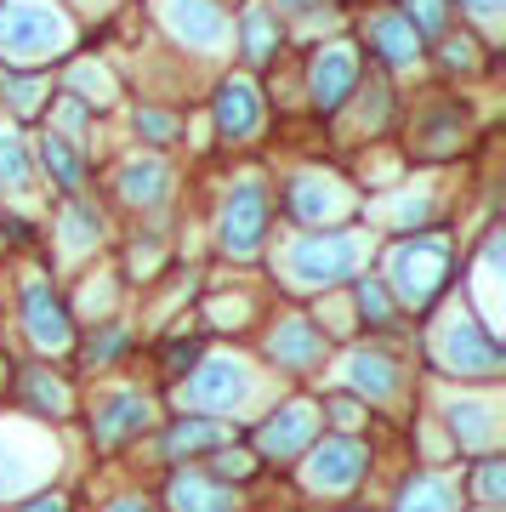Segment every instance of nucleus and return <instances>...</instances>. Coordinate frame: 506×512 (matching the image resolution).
Here are the masks:
<instances>
[{"label":"nucleus","instance_id":"nucleus-1","mask_svg":"<svg viewBox=\"0 0 506 512\" xmlns=\"http://www.w3.org/2000/svg\"><path fill=\"white\" fill-rule=\"evenodd\" d=\"M370 239L353 234V228H336V234H296L285 245V274L296 291H325V285H342V279L359 274Z\"/></svg>","mask_w":506,"mask_h":512},{"label":"nucleus","instance_id":"nucleus-2","mask_svg":"<svg viewBox=\"0 0 506 512\" xmlns=\"http://www.w3.org/2000/svg\"><path fill=\"white\" fill-rule=\"evenodd\" d=\"M450 262H455V245L444 234H410L387 256V285H393L404 308H433L444 285H450Z\"/></svg>","mask_w":506,"mask_h":512},{"label":"nucleus","instance_id":"nucleus-3","mask_svg":"<svg viewBox=\"0 0 506 512\" xmlns=\"http://www.w3.org/2000/svg\"><path fill=\"white\" fill-rule=\"evenodd\" d=\"M74 46V18L57 6H0V63H46Z\"/></svg>","mask_w":506,"mask_h":512},{"label":"nucleus","instance_id":"nucleus-4","mask_svg":"<svg viewBox=\"0 0 506 512\" xmlns=\"http://www.w3.org/2000/svg\"><path fill=\"white\" fill-rule=\"evenodd\" d=\"M433 365L450 370V376H495L501 370V342L467 308H455L450 319L433 325Z\"/></svg>","mask_w":506,"mask_h":512},{"label":"nucleus","instance_id":"nucleus-5","mask_svg":"<svg viewBox=\"0 0 506 512\" xmlns=\"http://www.w3.org/2000/svg\"><path fill=\"white\" fill-rule=\"evenodd\" d=\"M217 239H222V251L239 256V262H251L262 251V239H268V188L256 183V177H239L228 188L222 217H217Z\"/></svg>","mask_w":506,"mask_h":512},{"label":"nucleus","instance_id":"nucleus-6","mask_svg":"<svg viewBox=\"0 0 506 512\" xmlns=\"http://www.w3.org/2000/svg\"><path fill=\"white\" fill-rule=\"evenodd\" d=\"M182 404H194V410H245V404L256 399V370L245 365V359H205V365L182 382L177 393Z\"/></svg>","mask_w":506,"mask_h":512},{"label":"nucleus","instance_id":"nucleus-7","mask_svg":"<svg viewBox=\"0 0 506 512\" xmlns=\"http://www.w3.org/2000/svg\"><path fill=\"white\" fill-rule=\"evenodd\" d=\"M364 467H370V450H364L359 439L336 433V439L313 444V456H308V467H302V478H308L313 495H347L364 478Z\"/></svg>","mask_w":506,"mask_h":512},{"label":"nucleus","instance_id":"nucleus-8","mask_svg":"<svg viewBox=\"0 0 506 512\" xmlns=\"http://www.w3.org/2000/svg\"><path fill=\"white\" fill-rule=\"evenodd\" d=\"M285 205L296 222H308V228H325V222L347 217L353 211V194L342 188V177H330V171H296L285 188Z\"/></svg>","mask_w":506,"mask_h":512},{"label":"nucleus","instance_id":"nucleus-9","mask_svg":"<svg viewBox=\"0 0 506 512\" xmlns=\"http://www.w3.org/2000/svg\"><path fill=\"white\" fill-rule=\"evenodd\" d=\"M23 325H29V342H35L40 353H69L74 319L40 274H23Z\"/></svg>","mask_w":506,"mask_h":512},{"label":"nucleus","instance_id":"nucleus-10","mask_svg":"<svg viewBox=\"0 0 506 512\" xmlns=\"http://www.w3.org/2000/svg\"><path fill=\"white\" fill-rule=\"evenodd\" d=\"M359 86V52L347 46V40H330L313 52V69H308V92H313V109L319 114H336L353 97Z\"/></svg>","mask_w":506,"mask_h":512},{"label":"nucleus","instance_id":"nucleus-11","mask_svg":"<svg viewBox=\"0 0 506 512\" xmlns=\"http://www.w3.org/2000/svg\"><path fill=\"white\" fill-rule=\"evenodd\" d=\"M57 467V450L46 439H29L23 427H0V495H18Z\"/></svg>","mask_w":506,"mask_h":512},{"label":"nucleus","instance_id":"nucleus-12","mask_svg":"<svg viewBox=\"0 0 506 512\" xmlns=\"http://www.w3.org/2000/svg\"><path fill=\"white\" fill-rule=\"evenodd\" d=\"M313 433H319V410L302 404V399H290V404H279V410L256 427V450L273 456V461H290L296 450H308V444H313Z\"/></svg>","mask_w":506,"mask_h":512},{"label":"nucleus","instance_id":"nucleus-13","mask_svg":"<svg viewBox=\"0 0 506 512\" xmlns=\"http://www.w3.org/2000/svg\"><path fill=\"white\" fill-rule=\"evenodd\" d=\"M160 23L182 40V46H194V52H205V57H217L222 46L234 40V18H228L222 6H165Z\"/></svg>","mask_w":506,"mask_h":512},{"label":"nucleus","instance_id":"nucleus-14","mask_svg":"<svg viewBox=\"0 0 506 512\" xmlns=\"http://www.w3.org/2000/svg\"><path fill=\"white\" fill-rule=\"evenodd\" d=\"M268 359L279 370H290V376H302V370H313L319 359H325V336H319V325H308V319H279L268 336Z\"/></svg>","mask_w":506,"mask_h":512},{"label":"nucleus","instance_id":"nucleus-15","mask_svg":"<svg viewBox=\"0 0 506 512\" xmlns=\"http://www.w3.org/2000/svg\"><path fill=\"white\" fill-rule=\"evenodd\" d=\"M148 416H154V410H148V399L126 387V393H114V399H103V404H97V421H91V439H97V450H114L120 439H131V433H143V427H148Z\"/></svg>","mask_w":506,"mask_h":512},{"label":"nucleus","instance_id":"nucleus-16","mask_svg":"<svg viewBox=\"0 0 506 512\" xmlns=\"http://www.w3.org/2000/svg\"><path fill=\"white\" fill-rule=\"evenodd\" d=\"M256 126H262V92H256L245 74L222 80L217 86V131L228 143H239V137H251Z\"/></svg>","mask_w":506,"mask_h":512},{"label":"nucleus","instance_id":"nucleus-17","mask_svg":"<svg viewBox=\"0 0 506 512\" xmlns=\"http://www.w3.org/2000/svg\"><path fill=\"white\" fill-rule=\"evenodd\" d=\"M450 433L461 439V450H489V444L501 439V404L495 399H450Z\"/></svg>","mask_w":506,"mask_h":512},{"label":"nucleus","instance_id":"nucleus-18","mask_svg":"<svg viewBox=\"0 0 506 512\" xmlns=\"http://www.w3.org/2000/svg\"><path fill=\"white\" fill-rule=\"evenodd\" d=\"M347 382L359 387L364 399H393L398 393V382H404V376H398V359L387 348H359L353 353V359H347Z\"/></svg>","mask_w":506,"mask_h":512},{"label":"nucleus","instance_id":"nucleus-19","mask_svg":"<svg viewBox=\"0 0 506 512\" xmlns=\"http://www.w3.org/2000/svg\"><path fill=\"white\" fill-rule=\"evenodd\" d=\"M165 507L171 512H234V490L205 473H177L171 490H165Z\"/></svg>","mask_w":506,"mask_h":512},{"label":"nucleus","instance_id":"nucleus-20","mask_svg":"<svg viewBox=\"0 0 506 512\" xmlns=\"http://www.w3.org/2000/svg\"><path fill=\"white\" fill-rule=\"evenodd\" d=\"M120 200L143 205V211H160L171 200V171H165V160H126L120 165Z\"/></svg>","mask_w":506,"mask_h":512},{"label":"nucleus","instance_id":"nucleus-21","mask_svg":"<svg viewBox=\"0 0 506 512\" xmlns=\"http://www.w3.org/2000/svg\"><path fill=\"white\" fill-rule=\"evenodd\" d=\"M217 444H222V421L217 416H177L171 427H165L160 456L182 461V456H194V450H217Z\"/></svg>","mask_w":506,"mask_h":512},{"label":"nucleus","instance_id":"nucleus-22","mask_svg":"<svg viewBox=\"0 0 506 512\" xmlns=\"http://www.w3.org/2000/svg\"><path fill=\"white\" fill-rule=\"evenodd\" d=\"M370 46L381 52V63H387V69H410V63L421 57V40L404 29V18H398V12L370 18Z\"/></svg>","mask_w":506,"mask_h":512},{"label":"nucleus","instance_id":"nucleus-23","mask_svg":"<svg viewBox=\"0 0 506 512\" xmlns=\"http://www.w3.org/2000/svg\"><path fill=\"white\" fill-rule=\"evenodd\" d=\"M239 29V40H245V63H268L273 52H279V12H268V6H251L245 18L234 23Z\"/></svg>","mask_w":506,"mask_h":512},{"label":"nucleus","instance_id":"nucleus-24","mask_svg":"<svg viewBox=\"0 0 506 512\" xmlns=\"http://www.w3.org/2000/svg\"><path fill=\"white\" fill-rule=\"evenodd\" d=\"M398 512H455V484L444 473H416L398 495Z\"/></svg>","mask_w":506,"mask_h":512},{"label":"nucleus","instance_id":"nucleus-25","mask_svg":"<svg viewBox=\"0 0 506 512\" xmlns=\"http://www.w3.org/2000/svg\"><path fill=\"white\" fill-rule=\"evenodd\" d=\"M57 234H63V256L91 251V245L103 239V217H97V205L69 200V205H63V217H57Z\"/></svg>","mask_w":506,"mask_h":512},{"label":"nucleus","instance_id":"nucleus-26","mask_svg":"<svg viewBox=\"0 0 506 512\" xmlns=\"http://www.w3.org/2000/svg\"><path fill=\"white\" fill-rule=\"evenodd\" d=\"M35 188V165H29V148H23L18 131H0V194H29Z\"/></svg>","mask_w":506,"mask_h":512},{"label":"nucleus","instance_id":"nucleus-27","mask_svg":"<svg viewBox=\"0 0 506 512\" xmlns=\"http://www.w3.org/2000/svg\"><path fill=\"white\" fill-rule=\"evenodd\" d=\"M23 404L35 410V416H69V387L57 382L52 370H23Z\"/></svg>","mask_w":506,"mask_h":512},{"label":"nucleus","instance_id":"nucleus-28","mask_svg":"<svg viewBox=\"0 0 506 512\" xmlns=\"http://www.w3.org/2000/svg\"><path fill=\"white\" fill-rule=\"evenodd\" d=\"M69 97L80 109H109L114 103V74L97 69V63H74L69 69Z\"/></svg>","mask_w":506,"mask_h":512},{"label":"nucleus","instance_id":"nucleus-29","mask_svg":"<svg viewBox=\"0 0 506 512\" xmlns=\"http://www.w3.org/2000/svg\"><path fill=\"white\" fill-rule=\"evenodd\" d=\"M40 165H46V171L57 177V188H69V194L86 183V165H80L74 143H69V137H57V131H52V137H40Z\"/></svg>","mask_w":506,"mask_h":512},{"label":"nucleus","instance_id":"nucleus-30","mask_svg":"<svg viewBox=\"0 0 506 512\" xmlns=\"http://www.w3.org/2000/svg\"><path fill=\"white\" fill-rule=\"evenodd\" d=\"M359 313L376 330H393L398 325V308H393V296H387V285H381V279H359Z\"/></svg>","mask_w":506,"mask_h":512},{"label":"nucleus","instance_id":"nucleus-31","mask_svg":"<svg viewBox=\"0 0 506 512\" xmlns=\"http://www.w3.org/2000/svg\"><path fill=\"white\" fill-rule=\"evenodd\" d=\"M0 92H6L12 114H35L40 97H46V80H35V74H6V80H0Z\"/></svg>","mask_w":506,"mask_h":512},{"label":"nucleus","instance_id":"nucleus-32","mask_svg":"<svg viewBox=\"0 0 506 512\" xmlns=\"http://www.w3.org/2000/svg\"><path fill=\"white\" fill-rule=\"evenodd\" d=\"M398 18H404V29H410V35L421 40V35H438V29L450 23V12H444V6H433V0H427V6H404Z\"/></svg>","mask_w":506,"mask_h":512},{"label":"nucleus","instance_id":"nucleus-33","mask_svg":"<svg viewBox=\"0 0 506 512\" xmlns=\"http://www.w3.org/2000/svg\"><path fill=\"white\" fill-rule=\"evenodd\" d=\"M120 348H126V330L109 325L103 336H91L86 342V365H109V359H120Z\"/></svg>","mask_w":506,"mask_h":512},{"label":"nucleus","instance_id":"nucleus-34","mask_svg":"<svg viewBox=\"0 0 506 512\" xmlns=\"http://www.w3.org/2000/svg\"><path fill=\"white\" fill-rule=\"evenodd\" d=\"M478 495H484L489 512L501 507V495H506V461H484V467H478Z\"/></svg>","mask_w":506,"mask_h":512},{"label":"nucleus","instance_id":"nucleus-35","mask_svg":"<svg viewBox=\"0 0 506 512\" xmlns=\"http://www.w3.org/2000/svg\"><path fill=\"white\" fill-rule=\"evenodd\" d=\"M137 137H148V143H171L177 137V120L160 109H137Z\"/></svg>","mask_w":506,"mask_h":512},{"label":"nucleus","instance_id":"nucleus-36","mask_svg":"<svg viewBox=\"0 0 506 512\" xmlns=\"http://www.w3.org/2000/svg\"><path fill=\"white\" fill-rule=\"evenodd\" d=\"M211 473H217V484L222 478H251V456H245V450H217Z\"/></svg>","mask_w":506,"mask_h":512},{"label":"nucleus","instance_id":"nucleus-37","mask_svg":"<svg viewBox=\"0 0 506 512\" xmlns=\"http://www.w3.org/2000/svg\"><path fill=\"white\" fill-rule=\"evenodd\" d=\"M427 205H433L427 194H404V200L393 205V222H404V228H410V222H421V217H427Z\"/></svg>","mask_w":506,"mask_h":512},{"label":"nucleus","instance_id":"nucleus-38","mask_svg":"<svg viewBox=\"0 0 506 512\" xmlns=\"http://www.w3.org/2000/svg\"><path fill=\"white\" fill-rule=\"evenodd\" d=\"M330 416L342 421V427H359V421H364V404L353 399V393H336V399H330Z\"/></svg>","mask_w":506,"mask_h":512},{"label":"nucleus","instance_id":"nucleus-39","mask_svg":"<svg viewBox=\"0 0 506 512\" xmlns=\"http://www.w3.org/2000/svg\"><path fill=\"white\" fill-rule=\"evenodd\" d=\"M80 308H86V313L114 308V285H97V279H91V285H86V296H80Z\"/></svg>","mask_w":506,"mask_h":512},{"label":"nucleus","instance_id":"nucleus-40","mask_svg":"<svg viewBox=\"0 0 506 512\" xmlns=\"http://www.w3.org/2000/svg\"><path fill=\"white\" fill-rule=\"evenodd\" d=\"M194 359H199L194 342H171V348H165V365H171V376H182V370L194 365Z\"/></svg>","mask_w":506,"mask_h":512},{"label":"nucleus","instance_id":"nucleus-41","mask_svg":"<svg viewBox=\"0 0 506 512\" xmlns=\"http://www.w3.org/2000/svg\"><path fill=\"white\" fill-rule=\"evenodd\" d=\"M18 512H69V501H63V495H40V501H29V507H18Z\"/></svg>","mask_w":506,"mask_h":512},{"label":"nucleus","instance_id":"nucleus-42","mask_svg":"<svg viewBox=\"0 0 506 512\" xmlns=\"http://www.w3.org/2000/svg\"><path fill=\"white\" fill-rule=\"evenodd\" d=\"M80 120H86V109H80V103L69 97V103H63V126H69V131H80Z\"/></svg>","mask_w":506,"mask_h":512},{"label":"nucleus","instance_id":"nucleus-43","mask_svg":"<svg viewBox=\"0 0 506 512\" xmlns=\"http://www.w3.org/2000/svg\"><path fill=\"white\" fill-rule=\"evenodd\" d=\"M109 512H148V501H131L126 495V501H109Z\"/></svg>","mask_w":506,"mask_h":512}]
</instances>
